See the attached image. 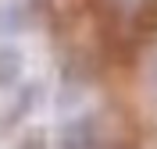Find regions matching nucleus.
Returning <instances> with one entry per match:
<instances>
[{"mask_svg": "<svg viewBox=\"0 0 157 149\" xmlns=\"http://www.w3.org/2000/svg\"><path fill=\"white\" fill-rule=\"evenodd\" d=\"M21 53L14 46H0V85H14L21 75Z\"/></svg>", "mask_w": 157, "mask_h": 149, "instance_id": "1", "label": "nucleus"}, {"mask_svg": "<svg viewBox=\"0 0 157 149\" xmlns=\"http://www.w3.org/2000/svg\"><path fill=\"white\" fill-rule=\"evenodd\" d=\"M29 14L21 7H0V32H18V29H25L29 25Z\"/></svg>", "mask_w": 157, "mask_h": 149, "instance_id": "2", "label": "nucleus"}]
</instances>
